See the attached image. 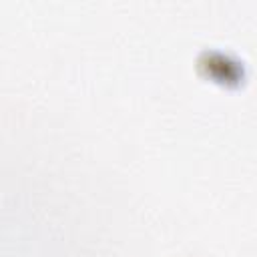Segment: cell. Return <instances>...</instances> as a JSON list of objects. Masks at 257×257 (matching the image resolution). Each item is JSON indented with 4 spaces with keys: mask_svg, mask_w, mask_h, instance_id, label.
Masks as SVG:
<instances>
[{
    "mask_svg": "<svg viewBox=\"0 0 257 257\" xmlns=\"http://www.w3.org/2000/svg\"><path fill=\"white\" fill-rule=\"evenodd\" d=\"M197 66L205 78H209L217 84H223V86H237L245 78L243 62L233 58L227 52L203 50L197 58Z\"/></svg>",
    "mask_w": 257,
    "mask_h": 257,
    "instance_id": "1",
    "label": "cell"
}]
</instances>
